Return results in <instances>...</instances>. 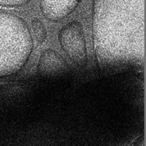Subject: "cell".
Here are the masks:
<instances>
[{
  "label": "cell",
  "mask_w": 146,
  "mask_h": 146,
  "mask_svg": "<svg viewBox=\"0 0 146 146\" xmlns=\"http://www.w3.org/2000/svg\"><path fill=\"white\" fill-rule=\"evenodd\" d=\"M92 37L103 72L144 67V0H93Z\"/></svg>",
  "instance_id": "6da1fadb"
},
{
  "label": "cell",
  "mask_w": 146,
  "mask_h": 146,
  "mask_svg": "<svg viewBox=\"0 0 146 146\" xmlns=\"http://www.w3.org/2000/svg\"><path fill=\"white\" fill-rule=\"evenodd\" d=\"M33 41L25 21L0 9V78L15 74L27 62Z\"/></svg>",
  "instance_id": "7a4b0ae2"
},
{
  "label": "cell",
  "mask_w": 146,
  "mask_h": 146,
  "mask_svg": "<svg viewBox=\"0 0 146 146\" xmlns=\"http://www.w3.org/2000/svg\"><path fill=\"white\" fill-rule=\"evenodd\" d=\"M58 39L62 50L71 60L80 66L87 64L86 39L82 26L79 22L72 21L62 27Z\"/></svg>",
  "instance_id": "3957f363"
},
{
  "label": "cell",
  "mask_w": 146,
  "mask_h": 146,
  "mask_svg": "<svg viewBox=\"0 0 146 146\" xmlns=\"http://www.w3.org/2000/svg\"><path fill=\"white\" fill-rule=\"evenodd\" d=\"M82 0H40V7L48 20L58 22L68 16Z\"/></svg>",
  "instance_id": "277c9868"
},
{
  "label": "cell",
  "mask_w": 146,
  "mask_h": 146,
  "mask_svg": "<svg viewBox=\"0 0 146 146\" xmlns=\"http://www.w3.org/2000/svg\"><path fill=\"white\" fill-rule=\"evenodd\" d=\"M32 28L33 33L36 41L42 44L46 39L47 32L46 27L42 22L37 18H34L32 21Z\"/></svg>",
  "instance_id": "5b68a950"
},
{
  "label": "cell",
  "mask_w": 146,
  "mask_h": 146,
  "mask_svg": "<svg viewBox=\"0 0 146 146\" xmlns=\"http://www.w3.org/2000/svg\"><path fill=\"white\" fill-rule=\"evenodd\" d=\"M31 0H0V7L17 8L25 5Z\"/></svg>",
  "instance_id": "8992f818"
},
{
  "label": "cell",
  "mask_w": 146,
  "mask_h": 146,
  "mask_svg": "<svg viewBox=\"0 0 146 146\" xmlns=\"http://www.w3.org/2000/svg\"><path fill=\"white\" fill-rule=\"evenodd\" d=\"M133 146H145L144 138L143 137H140V138L137 141L135 144H134Z\"/></svg>",
  "instance_id": "52a82bcc"
}]
</instances>
